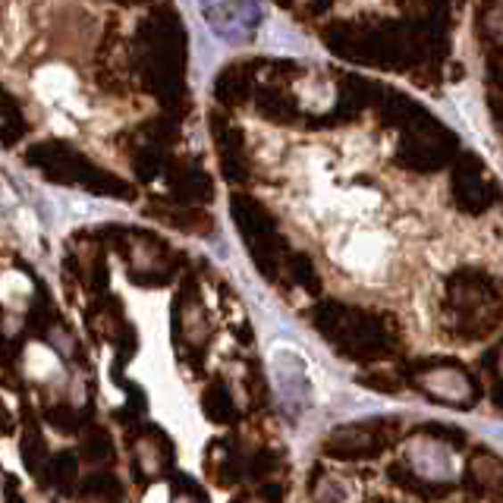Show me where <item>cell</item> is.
I'll list each match as a JSON object with an SVG mask.
<instances>
[{"label": "cell", "mask_w": 503, "mask_h": 503, "mask_svg": "<svg viewBox=\"0 0 503 503\" xmlns=\"http://www.w3.org/2000/svg\"><path fill=\"white\" fill-rule=\"evenodd\" d=\"M199 4L214 32L224 35L227 41L249 38L261 22V10L255 0H199Z\"/></svg>", "instance_id": "obj_1"}, {"label": "cell", "mask_w": 503, "mask_h": 503, "mask_svg": "<svg viewBox=\"0 0 503 503\" xmlns=\"http://www.w3.org/2000/svg\"><path fill=\"white\" fill-rule=\"evenodd\" d=\"M271 368H274V381H277L280 397L290 406L309 403L311 397V377L305 371V359L299 350L280 343L271 350Z\"/></svg>", "instance_id": "obj_2"}]
</instances>
